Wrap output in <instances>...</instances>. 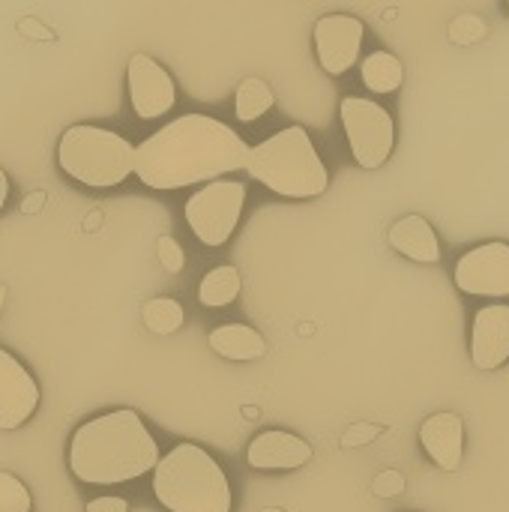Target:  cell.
Listing matches in <instances>:
<instances>
[{
  "instance_id": "9",
  "label": "cell",
  "mask_w": 509,
  "mask_h": 512,
  "mask_svg": "<svg viewBox=\"0 0 509 512\" xmlns=\"http://www.w3.org/2000/svg\"><path fill=\"white\" fill-rule=\"evenodd\" d=\"M129 102L141 120H156L168 114L177 102V87L165 66H159L150 54H132L126 66Z\"/></svg>"
},
{
  "instance_id": "15",
  "label": "cell",
  "mask_w": 509,
  "mask_h": 512,
  "mask_svg": "<svg viewBox=\"0 0 509 512\" xmlns=\"http://www.w3.org/2000/svg\"><path fill=\"white\" fill-rule=\"evenodd\" d=\"M390 246L417 261V264H438L441 258V246H438V234L435 228L423 219V216H405L390 228Z\"/></svg>"
},
{
  "instance_id": "22",
  "label": "cell",
  "mask_w": 509,
  "mask_h": 512,
  "mask_svg": "<svg viewBox=\"0 0 509 512\" xmlns=\"http://www.w3.org/2000/svg\"><path fill=\"white\" fill-rule=\"evenodd\" d=\"M483 36H486V21H483L480 15L465 12V15H459V18L450 24V39H453L456 45H474V42H480Z\"/></svg>"
},
{
  "instance_id": "30",
  "label": "cell",
  "mask_w": 509,
  "mask_h": 512,
  "mask_svg": "<svg viewBox=\"0 0 509 512\" xmlns=\"http://www.w3.org/2000/svg\"><path fill=\"white\" fill-rule=\"evenodd\" d=\"M3 303H6V285H0V312H3Z\"/></svg>"
},
{
  "instance_id": "6",
  "label": "cell",
  "mask_w": 509,
  "mask_h": 512,
  "mask_svg": "<svg viewBox=\"0 0 509 512\" xmlns=\"http://www.w3.org/2000/svg\"><path fill=\"white\" fill-rule=\"evenodd\" d=\"M243 204H246V186L237 183V180H216V183H207L204 189H198L186 207H183V216H186V225L192 228V234L216 249V246H225L240 222V213H243Z\"/></svg>"
},
{
  "instance_id": "5",
  "label": "cell",
  "mask_w": 509,
  "mask_h": 512,
  "mask_svg": "<svg viewBox=\"0 0 509 512\" xmlns=\"http://www.w3.org/2000/svg\"><path fill=\"white\" fill-rule=\"evenodd\" d=\"M57 162L66 177L90 189L120 186L135 174V147L102 126H69L57 144Z\"/></svg>"
},
{
  "instance_id": "21",
  "label": "cell",
  "mask_w": 509,
  "mask_h": 512,
  "mask_svg": "<svg viewBox=\"0 0 509 512\" xmlns=\"http://www.w3.org/2000/svg\"><path fill=\"white\" fill-rule=\"evenodd\" d=\"M30 504L27 486L15 474L0 471V512H30Z\"/></svg>"
},
{
  "instance_id": "24",
  "label": "cell",
  "mask_w": 509,
  "mask_h": 512,
  "mask_svg": "<svg viewBox=\"0 0 509 512\" xmlns=\"http://www.w3.org/2000/svg\"><path fill=\"white\" fill-rule=\"evenodd\" d=\"M405 492V477L399 471H381L372 480V495L378 498H399Z\"/></svg>"
},
{
  "instance_id": "19",
  "label": "cell",
  "mask_w": 509,
  "mask_h": 512,
  "mask_svg": "<svg viewBox=\"0 0 509 512\" xmlns=\"http://www.w3.org/2000/svg\"><path fill=\"white\" fill-rule=\"evenodd\" d=\"M273 108V90L264 78H246L240 87H237V99H234V111H237V120L243 123H255L258 117H264L267 111Z\"/></svg>"
},
{
  "instance_id": "31",
  "label": "cell",
  "mask_w": 509,
  "mask_h": 512,
  "mask_svg": "<svg viewBox=\"0 0 509 512\" xmlns=\"http://www.w3.org/2000/svg\"><path fill=\"white\" fill-rule=\"evenodd\" d=\"M261 512H282V510H276V507H270V510H261Z\"/></svg>"
},
{
  "instance_id": "18",
  "label": "cell",
  "mask_w": 509,
  "mask_h": 512,
  "mask_svg": "<svg viewBox=\"0 0 509 512\" xmlns=\"http://www.w3.org/2000/svg\"><path fill=\"white\" fill-rule=\"evenodd\" d=\"M240 294V273L231 264H222L216 270H210L201 285H198V303L207 309H219V306H231Z\"/></svg>"
},
{
  "instance_id": "7",
  "label": "cell",
  "mask_w": 509,
  "mask_h": 512,
  "mask_svg": "<svg viewBox=\"0 0 509 512\" xmlns=\"http://www.w3.org/2000/svg\"><path fill=\"white\" fill-rule=\"evenodd\" d=\"M339 114H342V126H345L357 165L381 168L390 159L393 141H396V126H393L390 111L375 99L345 96L339 105Z\"/></svg>"
},
{
  "instance_id": "20",
  "label": "cell",
  "mask_w": 509,
  "mask_h": 512,
  "mask_svg": "<svg viewBox=\"0 0 509 512\" xmlns=\"http://www.w3.org/2000/svg\"><path fill=\"white\" fill-rule=\"evenodd\" d=\"M141 318H144V324H147L150 333H156V336H171V333H177V330L183 327L186 312H183V306H180L177 300H171V297H156V300L144 303Z\"/></svg>"
},
{
  "instance_id": "23",
  "label": "cell",
  "mask_w": 509,
  "mask_h": 512,
  "mask_svg": "<svg viewBox=\"0 0 509 512\" xmlns=\"http://www.w3.org/2000/svg\"><path fill=\"white\" fill-rule=\"evenodd\" d=\"M159 264L168 273H180L186 267V252L174 237H159Z\"/></svg>"
},
{
  "instance_id": "13",
  "label": "cell",
  "mask_w": 509,
  "mask_h": 512,
  "mask_svg": "<svg viewBox=\"0 0 509 512\" xmlns=\"http://www.w3.org/2000/svg\"><path fill=\"white\" fill-rule=\"evenodd\" d=\"M420 444L426 456L441 468V471H459L462 456H465V423L459 414L441 411L423 420L420 426Z\"/></svg>"
},
{
  "instance_id": "32",
  "label": "cell",
  "mask_w": 509,
  "mask_h": 512,
  "mask_svg": "<svg viewBox=\"0 0 509 512\" xmlns=\"http://www.w3.org/2000/svg\"><path fill=\"white\" fill-rule=\"evenodd\" d=\"M507 6H509V3H507Z\"/></svg>"
},
{
  "instance_id": "17",
  "label": "cell",
  "mask_w": 509,
  "mask_h": 512,
  "mask_svg": "<svg viewBox=\"0 0 509 512\" xmlns=\"http://www.w3.org/2000/svg\"><path fill=\"white\" fill-rule=\"evenodd\" d=\"M360 78H363L366 90H372V93H393V90L402 87L405 72H402V63H399L396 54L372 51L360 66Z\"/></svg>"
},
{
  "instance_id": "11",
  "label": "cell",
  "mask_w": 509,
  "mask_h": 512,
  "mask_svg": "<svg viewBox=\"0 0 509 512\" xmlns=\"http://www.w3.org/2000/svg\"><path fill=\"white\" fill-rule=\"evenodd\" d=\"M39 408V384L15 360V354L0 348V432H15Z\"/></svg>"
},
{
  "instance_id": "26",
  "label": "cell",
  "mask_w": 509,
  "mask_h": 512,
  "mask_svg": "<svg viewBox=\"0 0 509 512\" xmlns=\"http://www.w3.org/2000/svg\"><path fill=\"white\" fill-rule=\"evenodd\" d=\"M87 512H129V504L117 495H105V498H93L87 504Z\"/></svg>"
},
{
  "instance_id": "14",
  "label": "cell",
  "mask_w": 509,
  "mask_h": 512,
  "mask_svg": "<svg viewBox=\"0 0 509 512\" xmlns=\"http://www.w3.org/2000/svg\"><path fill=\"white\" fill-rule=\"evenodd\" d=\"M246 459L255 471H294L312 459V447L291 432L273 429V432H261L249 444Z\"/></svg>"
},
{
  "instance_id": "1",
  "label": "cell",
  "mask_w": 509,
  "mask_h": 512,
  "mask_svg": "<svg viewBox=\"0 0 509 512\" xmlns=\"http://www.w3.org/2000/svg\"><path fill=\"white\" fill-rule=\"evenodd\" d=\"M246 156V141L228 123L210 114H183L135 150V177L159 192L207 186L222 174L246 168Z\"/></svg>"
},
{
  "instance_id": "27",
  "label": "cell",
  "mask_w": 509,
  "mask_h": 512,
  "mask_svg": "<svg viewBox=\"0 0 509 512\" xmlns=\"http://www.w3.org/2000/svg\"><path fill=\"white\" fill-rule=\"evenodd\" d=\"M21 33H27V36H39V39H54V33H51L48 27H42L39 21H33V18H24V21H21Z\"/></svg>"
},
{
  "instance_id": "12",
  "label": "cell",
  "mask_w": 509,
  "mask_h": 512,
  "mask_svg": "<svg viewBox=\"0 0 509 512\" xmlns=\"http://www.w3.org/2000/svg\"><path fill=\"white\" fill-rule=\"evenodd\" d=\"M471 360L483 372H495L509 360V306L492 303L474 315Z\"/></svg>"
},
{
  "instance_id": "29",
  "label": "cell",
  "mask_w": 509,
  "mask_h": 512,
  "mask_svg": "<svg viewBox=\"0 0 509 512\" xmlns=\"http://www.w3.org/2000/svg\"><path fill=\"white\" fill-rule=\"evenodd\" d=\"M6 198H9V177H6V171L0 168V210L6 207Z\"/></svg>"
},
{
  "instance_id": "16",
  "label": "cell",
  "mask_w": 509,
  "mask_h": 512,
  "mask_svg": "<svg viewBox=\"0 0 509 512\" xmlns=\"http://www.w3.org/2000/svg\"><path fill=\"white\" fill-rule=\"evenodd\" d=\"M210 348L225 357V360H237V363H249V360H261L267 354V342L258 330L246 327V324H222L210 333Z\"/></svg>"
},
{
  "instance_id": "8",
  "label": "cell",
  "mask_w": 509,
  "mask_h": 512,
  "mask_svg": "<svg viewBox=\"0 0 509 512\" xmlns=\"http://www.w3.org/2000/svg\"><path fill=\"white\" fill-rule=\"evenodd\" d=\"M456 285L471 297H509V246L483 243L456 264Z\"/></svg>"
},
{
  "instance_id": "4",
  "label": "cell",
  "mask_w": 509,
  "mask_h": 512,
  "mask_svg": "<svg viewBox=\"0 0 509 512\" xmlns=\"http://www.w3.org/2000/svg\"><path fill=\"white\" fill-rule=\"evenodd\" d=\"M153 495L168 512H231V483L198 444H177L159 459Z\"/></svg>"
},
{
  "instance_id": "10",
  "label": "cell",
  "mask_w": 509,
  "mask_h": 512,
  "mask_svg": "<svg viewBox=\"0 0 509 512\" xmlns=\"http://www.w3.org/2000/svg\"><path fill=\"white\" fill-rule=\"evenodd\" d=\"M360 45H363V21L354 15H324L315 24L318 63L330 75H345L360 57Z\"/></svg>"
},
{
  "instance_id": "25",
  "label": "cell",
  "mask_w": 509,
  "mask_h": 512,
  "mask_svg": "<svg viewBox=\"0 0 509 512\" xmlns=\"http://www.w3.org/2000/svg\"><path fill=\"white\" fill-rule=\"evenodd\" d=\"M378 435H381L378 426H372V423H357V426H351V429L342 435V447H345V450H348V447H363V444H372Z\"/></svg>"
},
{
  "instance_id": "2",
  "label": "cell",
  "mask_w": 509,
  "mask_h": 512,
  "mask_svg": "<svg viewBox=\"0 0 509 512\" xmlns=\"http://www.w3.org/2000/svg\"><path fill=\"white\" fill-rule=\"evenodd\" d=\"M159 465V447L144 420L129 411H111L75 429L69 444V471L87 486H117L150 474Z\"/></svg>"
},
{
  "instance_id": "3",
  "label": "cell",
  "mask_w": 509,
  "mask_h": 512,
  "mask_svg": "<svg viewBox=\"0 0 509 512\" xmlns=\"http://www.w3.org/2000/svg\"><path fill=\"white\" fill-rule=\"evenodd\" d=\"M246 171L282 198H318L330 186L327 165L303 126H288L249 147Z\"/></svg>"
},
{
  "instance_id": "28",
  "label": "cell",
  "mask_w": 509,
  "mask_h": 512,
  "mask_svg": "<svg viewBox=\"0 0 509 512\" xmlns=\"http://www.w3.org/2000/svg\"><path fill=\"white\" fill-rule=\"evenodd\" d=\"M42 204H45V192H42V189H39V192H30V195L21 201V213H27V216H30V213H39Z\"/></svg>"
}]
</instances>
